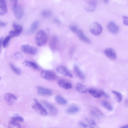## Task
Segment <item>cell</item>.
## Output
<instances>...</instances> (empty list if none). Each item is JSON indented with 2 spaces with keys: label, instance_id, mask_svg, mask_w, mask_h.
Listing matches in <instances>:
<instances>
[{
  "label": "cell",
  "instance_id": "cell-1",
  "mask_svg": "<svg viewBox=\"0 0 128 128\" xmlns=\"http://www.w3.org/2000/svg\"><path fill=\"white\" fill-rule=\"evenodd\" d=\"M48 38L47 32L44 30H40L36 34L35 38V43L38 46H43L47 43Z\"/></svg>",
  "mask_w": 128,
  "mask_h": 128
},
{
  "label": "cell",
  "instance_id": "cell-2",
  "mask_svg": "<svg viewBox=\"0 0 128 128\" xmlns=\"http://www.w3.org/2000/svg\"><path fill=\"white\" fill-rule=\"evenodd\" d=\"M89 29L92 34L95 35H98L101 33L102 28L100 24L97 22H95L90 25Z\"/></svg>",
  "mask_w": 128,
  "mask_h": 128
},
{
  "label": "cell",
  "instance_id": "cell-3",
  "mask_svg": "<svg viewBox=\"0 0 128 128\" xmlns=\"http://www.w3.org/2000/svg\"><path fill=\"white\" fill-rule=\"evenodd\" d=\"M34 100L35 102L32 105V108L40 114L44 116L46 115L47 113L45 109L36 100L34 99Z\"/></svg>",
  "mask_w": 128,
  "mask_h": 128
},
{
  "label": "cell",
  "instance_id": "cell-4",
  "mask_svg": "<svg viewBox=\"0 0 128 128\" xmlns=\"http://www.w3.org/2000/svg\"><path fill=\"white\" fill-rule=\"evenodd\" d=\"M41 76L43 78L49 80H54L56 78V75L54 72L47 70H42Z\"/></svg>",
  "mask_w": 128,
  "mask_h": 128
},
{
  "label": "cell",
  "instance_id": "cell-5",
  "mask_svg": "<svg viewBox=\"0 0 128 128\" xmlns=\"http://www.w3.org/2000/svg\"><path fill=\"white\" fill-rule=\"evenodd\" d=\"M21 48L23 52L30 55L34 54L37 52V49L36 48L27 44L22 45Z\"/></svg>",
  "mask_w": 128,
  "mask_h": 128
},
{
  "label": "cell",
  "instance_id": "cell-6",
  "mask_svg": "<svg viewBox=\"0 0 128 128\" xmlns=\"http://www.w3.org/2000/svg\"><path fill=\"white\" fill-rule=\"evenodd\" d=\"M42 104L47 112L50 114L55 115L58 112V110L56 107L51 104L46 102L43 101Z\"/></svg>",
  "mask_w": 128,
  "mask_h": 128
},
{
  "label": "cell",
  "instance_id": "cell-7",
  "mask_svg": "<svg viewBox=\"0 0 128 128\" xmlns=\"http://www.w3.org/2000/svg\"><path fill=\"white\" fill-rule=\"evenodd\" d=\"M4 99L6 103L9 105L14 104L17 100L16 97L14 95L9 93L5 94Z\"/></svg>",
  "mask_w": 128,
  "mask_h": 128
},
{
  "label": "cell",
  "instance_id": "cell-8",
  "mask_svg": "<svg viewBox=\"0 0 128 128\" xmlns=\"http://www.w3.org/2000/svg\"><path fill=\"white\" fill-rule=\"evenodd\" d=\"M13 11L14 15L18 19L21 18L24 14V10L23 7L20 5H17L13 7Z\"/></svg>",
  "mask_w": 128,
  "mask_h": 128
},
{
  "label": "cell",
  "instance_id": "cell-9",
  "mask_svg": "<svg viewBox=\"0 0 128 128\" xmlns=\"http://www.w3.org/2000/svg\"><path fill=\"white\" fill-rule=\"evenodd\" d=\"M97 5L96 0H90L86 5L85 10L89 12H92L96 10Z\"/></svg>",
  "mask_w": 128,
  "mask_h": 128
},
{
  "label": "cell",
  "instance_id": "cell-10",
  "mask_svg": "<svg viewBox=\"0 0 128 128\" xmlns=\"http://www.w3.org/2000/svg\"><path fill=\"white\" fill-rule=\"evenodd\" d=\"M104 52L106 56L112 60H115L116 57V55L115 50L111 48H108L104 50Z\"/></svg>",
  "mask_w": 128,
  "mask_h": 128
},
{
  "label": "cell",
  "instance_id": "cell-11",
  "mask_svg": "<svg viewBox=\"0 0 128 128\" xmlns=\"http://www.w3.org/2000/svg\"><path fill=\"white\" fill-rule=\"evenodd\" d=\"M56 71L59 73L65 76H68L70 78H72V74L65 67L62 66H59L56 68Z\"/></svg>",
  "mask_w": 128,
  "mask_h": 128
},
{
  "label": "cell",
  "instance_id": "cell-12",
  "mask_svg": "<svg viewBox=\"0 0 128 128\" xmlns=\"http://www.w3.org/2000/svg\"><path fill=\"white\" fill-rule=\"evenodd\" d=\"M37 93L42 96H50L52 94V91L49 89L41 87H38L37 89Z\"/></svg>",
  "mask_w": 128,
  "mask_h": 128
},
{
  "label": "cell",
  "instance_id": "cell-13",
  "mask_svg": "<svg viewBox=\"0 0 128 128\" xmlns=\"http://www.w3.org/2000/svg\"><path fill=\"white\" fill-rule=\"evenodd\" d=\"M57 83L60 86L66 90L70 89L72 87V84L70 82L64 80H59Z\"/></svg>",
  "mask_w": 128,
  "mask_h": 128
},
{
  "label": "cell",
  "instance_id": "cell-14",
  "mask_svg": "<svg viewBox=\"0 0 128 128\" xmlns=\"http://www.w3.org/2000/svg\"><path fill=\"white\" fill-rule=\"evenodd\" d=\"M107 28L108 30L111 33L116 34L119 31L118 27L114 22H110L108 24Z\"/></svg>",
  "mask_w": 128,
  "mask_h": 128
},
{
  "label": "cell",
  "instance_id": "cell-15",
  "mask_svg": "<svg viewBox=\"0 0 128 128\" xmlns=\"http://www.w3.org/2000/svg\"><path fill=\"white\" fill-rule=\"evenodd\" d=\"M76 32L78 36L82 41L88 43L90 42V40L84 35L82 30H78Z\"/></svg>",
  "mask_w": 128,
  "mask_h": 128
},
{
  "label": "cell",
  "instance_id": "cell-16",
  "mask_svg": "<svg viewBox=\"0 0 128 128\" xmlns=\"http://www.w3.org/2000/svg\"><path fill=\"white\" fill-rule=\"evenodd\" d=\"M58 43V40L56 37L54 36L51 39L49 44L51 49L54 50L56 49Z\"/></svg>",
  "mask_w": 128,
  "mask_h": 128
},
{
  "label": "cell",
  "instance_id": "cell-17",
  "mask_svg": "<svg viewBox=\"0 0 128 128\" xmlns=\"http://www.w3.org/2000/svg\"><path fill=\"white\" fill-rule=\"evenodd\" d=\"M75 88L76 90L81 93H86L87 91V89L86 86L79 82L76 84Z\"/></svg>",
  "mask_w": 128,
  "mask_h": 128
},
{
  "label": "cell",
  "instance_id": "cell-18",
  "mask_svg": "<svg viewBox=\"0 0 128 128\" xmlns=\"http://www.w3.org/2000/svg\"><path fill=\"white\" fill-rule=\"evenodd\" d=\"M7 11V8L4 0H0V15H4Z\"/></svg>",
  "mask_w": 128,
  "mask_h": 128
},
{
  "label": "cell",
  "instance_id": "cell-19",
  "mask_svg": "<svg viewBox=\"0 0 128 128\" xmlns=\"http://www.w3.org/2000/svg\"><path fill=\"white\" fill-rule=\"evenodd\" d=\"M88 92L94 98H99L102 96L100 91L94 88H90L88 90Z\"/></svg>",
  "mask_w": 128,
  "mask_h": 128
},
{
  "label": "cell",
  "instance_id": "cell-20",
  "mask_svg": "<svg viewBox=\"0 0 128 128\" xmlns=\"http://www.w3.org/2000/svg\"><path fill=\"white\" fill-rule=\"evenodd\" d=\"M56 102L58 104L61 105H65L67 104L68 101L64 98L59 95H56L55 97Z\"/></svg>",
  "mask_w": 128,
  "mask_h": 128
},
{
  "label": "cell",
  "instance_id": "cell-21",
  "mask_svg": "<svg viewBox=\"0 0 128 128\" xmlns=\"http://www.w3.org/2000/svg\"><path fill=\"white\" fill-rule=\"evenodd\" d=\"M74 69L77 76L81 79L84 80L85 78L84 75L78 66L76 65H74Z\"/></svg>",
  "mask_w": 128,
  "mask_h": 128
},
{
  "label": "cell",
  "instance_id": "cell-22",
  "mask_svg": "<svg viewBox=\"0 0 128 128\" xmlns=\"http://www.w3.org/2000/svg\"><path fill=\"white\" fill-rule=\"evenodd\" d=\"M79 110V108L77 106H73L68 108L66 110V112L68 114H72L78 112Z\"/></svg>",
  "mask_w": 128,
  "mask_h": 128
},
{
  "label": "cell",
  "instance_id": "cell-23",
  "mask_svg": "<svg viewBox=\"0 0 128 128\" xmlns=\"http://www.w3.org/2000/svg\"><path fill=\"white\" fill-rule=\"evenodd\" d=\"M38 22L37 21L34 22L32 24L30 29L28 31V33H31L34 32L38 28Z\"/></svg>",
  "mask_w": 128,
  "mask_h": 128
},
{
  "label": "cell",
  "instance_id": "cell-24",
  "mask_svg": "<svg viewBox=\"0 0 128 128\" xmlns=\"http://www.w3.org/2000/svg\"><path fill=\"white\" fill-rule=\"evenodd\" d=\"M23 63L25 66L33 68L35 69L38 68L36 64L32 62L26 60L24 61Z\"/></svg>",
  "mask_w": 128,
  "mask_h": 128
},
{
  "label": "cell",
  "instance_id": "cell-25",
  "mask_svg": "<svg viewBox=\"0 0 128 128\" xmlns=\"http://www.w3.org/2000/svg\"><path fill=\"white\" fill-rule=\"evenodd\" d=\"M102 106L107 110L110 111H111L113 110V108L112 105L108 102L104 100L102 102Z\"/></svg>",
  "mask_w": 128,
  "mask_h": 128
},
{
  "label": "cell",
  "instance_id": "cell-26",
  "mask_svg": "<svg viewBox=\"0 0 128 128\" xmlns=\"http://www.w3.org/2000/svg\"><path fill=\"white\" fill-rule=\"evenodd\" d=\"M13 26L15 31L20 34L22 31L23 28L22 26L15 22L13 24Z\"/></svg>",
  "mask_w": 128,
  "mask_h": 128
},
{
  "label": "cell",
  "instance_id": "cell-27",
  "mask_svg": "<svg viewBox=\"0 0 128 128\" xmlns=\"http://www.w3.org/2000/svg\"><path fill=\"white\" fill-rule=\"evenodd\" d=\"M112 92L115 96L117 102H121L122 98V94L119 92L114 90H112Z\"/></svg>",
  "mask_w": 128,
  "mask_h": 128
},
{
  "label": "cell",
  "instance_id": "cell-28",
  "mask_svg": "<svg viewBox=\"0 0 128 128\" xmlns=\"http://www.w3.org/2000/svg\"><path fill=\"white\" fill-rule=\"evenodd\" d=\"M10 66L12 71L15 74L18 75H20L21 74V71L19 68L16 67L12 64H10Z\"/></svg>",
  "mask_w": 128,
  "mask_h": 128
},
{
  "label": "cell",
  "instance_id": "cell-29",
  "mask_svg": "<svg viewBox=\"0 0 128 128\" xmlns=\"http://www.w3.org/2000/svg\"><path fill=\"white\" fill-rule=\"evenodd\" d=\"M92 114L98 117H100L103 115L102 114L98 108H95L92 112Z\"/></svg>",
  "mask_w": 128,
  "mask_h": 128
},
{
  "label": "cell",
  "instance_id": "cell-30",
  "mask_svg": "<svg viewBox=\"0 0 128 128\" xmlns=\"http://www.w3.org/2000/svg\"><path fill=\"white\" fill-rule=\"evenodd\" d=\"M12 120L18 122H22L24 121V119L22 117L16 114L12 118Z\"/></svg>",
  "mask_w": 128,
  "mask_h": 128
},
{
  "label": "cell",
  "instance_id": "cell-31",
  "mask_svg": "<svg viewBox=\"0 0 128 128\" xmlns=\"http://www.w3.org/2000/svg\"><path fill=\"white\" fill-rule=\"evenodd\" d=\"M41 14L43 17L47 18L51 16L52 13L51 11L48 10H44L41 12Z\"/></svg>",
  "mask_w": 128,
  "mask_h": 128
},
{
  "label": "cell",
  "instance_id": "cell-32",
  "mask_svg": "<svg viewBox=\"0 0 128 128\" xmlns=\"http://www.w3.org/2000/svg\"><path fill=\"white\" fill-rule=\"evenodd\" d=\"M11 37L10 36H6L4 39L2 45L4 48H6L10 40Z\"/></svg>",
  "mask_w": 128,
  "mask_h": 128
},
{
  "label": "cell",
  "instance_id": "cell-33",
  "mask_svg": "<svg viewBox=\"0 0 128 128\" xmlns=\"http://www.w3.org/2000/svg\"><path fill=\"white\" fill-rule=\"evenodd\" d=\"M20 34L15 30L11 31L9 33V36L11 38H13L19 35Z\"/></svg>",
  "mask_w": 128,
  "mask_h": 128
},
{
  "label": "cell",
  "instance_id": "cell-34",
  "mask_svg": "<svg viewBox=\"0 0 128 128\" xmlns=\"http://www.w3.org/2000/svg\"><path fill=\"white\" fill-rule=\"evenodd\" d=\"M86 121L89 124V126L90 128H93L92 125L95 126L96 123L94 120L92 119H88L87 118H86Z\"/></svg>",
  "mask_w": 128,
  "mask_h": 128
},
{
  "label": "cell",
  "instance_id": "cell-35",
  "mask_svg": "<svg viewBox=\"0 0 128 128\" xmlns=\"http://www.w3.org/2000/svg\"><path fill=\"white\" fill-rule=\"evenodd\" d=\"M10 124L12 126H16L18 128H21L20 124L18 122L12 121L10 122Z\"/></svg>",
  "mask_w": 128,
  "mask_h": 128
},
{
  "label": "cell",
  "instance_id": "cell-36",
  "mask_svg": "<svg viewBox=\"0 0 128 128\" xmlns=\"http://www.w3.org/2000/svg\"><path fill=\"white\" fill-rule=\"evenodd\" d=\"M123 24L125 26H128V19L127 16H123Z\"/></svg>",
  "mask_w": 128,
  "mask_h": 128
},
{
  "label": "cell",
  "instance_id": "cell-37",
  "mask_svg": "<svg viewBox=\"0 0 128 128\" xmlns=\"http://www.w3.org/2000/svg\"><path fill=\"white\" fill-rule=\"evenodd\" d=\"M70 30L72 32H77L78 30L77 26L75 25H71L70 26Z\"/></svg>",
  "mask_w": 128,
  "mask_h": 128
},
{
  "label": "cell",
  "instance_id": "cell-38",
  "mask_svg": "<svg viewBox=\"0 0 128 128\" xmlns=\"http://www.w3.org/2000/svg\"><path fill=\"white\" fill-rule=\"evenodd\" d=\"M101 93L106 98H110V96L102 90H100Z\"/></svg>",
  "mask_w": 128,
  "mask_h": 128
},
{
  "label": "cell",
  "instance_id": "cell-39",
  "mask_svg": "<svg viewBox=\"0 0 128 128\" xmlns=\"http://www.w3.org/2000/svg\"><path fill=\"white\" fill-rule=\"evenodd\" d=\"M13 6V7L17 5V0H9Z\"/></svg>",
  "mask_w": 128,
  "mask_h": 128
},
{
  "label": "cell",
  "instance_id": "cell-40",
  "mask_svg": "<svg viewBox=\"0 0 128 128\" xmlns=\"http://www.w3.org/2000/svg\"><path fill=\"white\" fill-rule=\"evenodd\" d=\"M79 124L80 126L84 127L86 128L87 127V125L82 122H79Z\"/></svg>",
  "mask_w": 128,
  "mask_h": 128
},
{
  "label": "cell",
  "instance_id": "cell-41",
  "mask_svg": "<svg viewBox=\"0 0 128 128\" xmlns=\"http://www.w3.org/2000/svg\"><path fill=\"white\" fill-rule=\"evenodd\" d=\"M6 26V24L0 20V27H4Z\"/></svg>",
  "mask_w": 128,
  "mask_h": 128
},
{
  "label": "cell",
  "instance_id": "cell-42",
  "mask_svg": "<svg viewBox=\"0 0 128 128\" xmlns=\"http://www.w3.org/2000/svg\"><path fill=\"white\" fill-rule=\"evenodd\" d=\"M3 38H0V49L1 45L2 42Z\"/></svg>",
  "mask_w": 128,
  "mask_h": 128
},
{
  "label": "cell",
  "instance_id": "cell-43",
  "mask_svg": "<svg viewBox=\"0 0 128 128\" xmlns=\"http://www.w3.org/2000/svg\"><path fill=\"white\" fill-rule=\"evenodd\" d=\"M128 125L127 124L124 126H122L121 127V128H128Z\"/></svg>",
  "mask_w": 128,
  "mask_h": 128
},
{
  "label": "cell",
  "instance_id": "cell-44",
  "mask_svg": "<svg viewBox=\"0 0 128 128\" xmlns=\"http://www.w3.org/2000/svg\"><path fill=\"white\" fill-rule=\"evenodd\" d=\"M125 104L126 105V106H128V99H126L125 101Z\"/></svg>",
  "mask_w": 128,
  "mask_h": 128
},
{
  "label": "cell",
  "instance_id": "cell-45",
  "mask_svg": "<svg viewBox=\"0 0 128 128\" xmlns=\"http://www.w3.org/2000/svg\"><path fill=\"white\" fill-rule=\"evenodd\" d=\"M104 1L106 3H107L108 2V0H104Z\"/></svg>",
  "mask_w": 128,
  "mask_h": 128
},
{
  "label": "cell",
  "instance_id": "cell-46",
  "mask_svg": "<svg viewBox=\"0 0 128 128\" xmlns=\"http://www.w3.org/2000/svg\"><path fill=\"white\" fill-rule=\"evenodd\" d=\"M1 79V77H0V80Z\"/></svg>",
  "mask_w": 128,
  "mask_h": 128
}]
</instances>
